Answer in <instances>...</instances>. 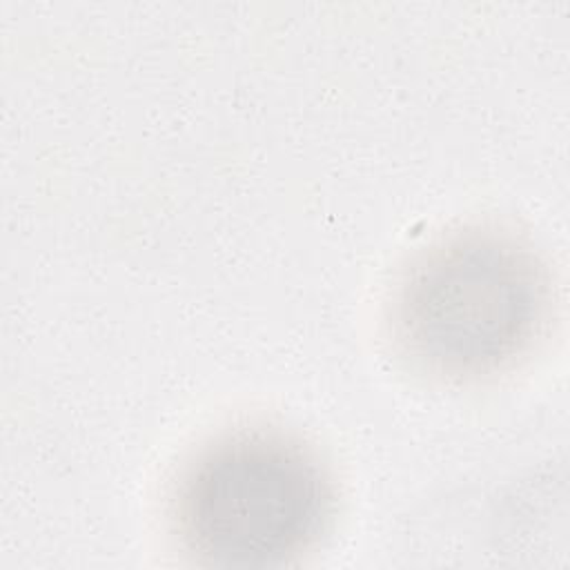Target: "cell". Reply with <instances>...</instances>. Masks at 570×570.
Segmentation results:
<instances>
[{
  "label": "cell",
  "mask_w": 570,
  "mask_h": 570,
  "mask_svg": "<svg viewBox=\"0 0 570 570\" xmlns=\"http://www.w3.org/2000/svg\"><path fill=\"white\" fill-rule=\"evenodd\" d=\"M336 483L318 450L269 423L225 430L178 470L169 525L200 566L276 568L312 552L336 517Z\"/></svg>",
  "instance_id": "7a4b0ae2"
},
{
  "label": "cell",
  "mask_w": 570,
  "mask_h": 570,
  "mask_svg": "<svg viewBox=\"0 0 570 570\" xmlns=\"http://www.w3.org/2000/svg\"><path fill=\"white\" fill-rule=\"evenodd\" d=\"M387 318L392 347L414 374L443 385L494 381L546 341L552 272L514 227L468 223L410 258Z\"/></svg>",
  "instance_id": "6da1fadb"
}]
</instances>
